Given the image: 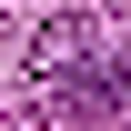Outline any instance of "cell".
I'll return each mask as SVG.
<instances>
[{
	"instance_id": "cell-1",
	"label": "cell",
	"mask_w": 131,
	"mask_h": 131,
	"mask_svg": "<svg viewBox=\"0 0 131 131\" xmlns=\"http://www.w3.org/2000/svg\"><path fill=\"white\" fill-rule=\"evenodd\" d=\"M30 81L61 121H121L131 111V40H101L91 20H50L30 50Z\"/></svg>"
}]
</instances>
